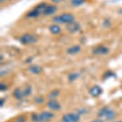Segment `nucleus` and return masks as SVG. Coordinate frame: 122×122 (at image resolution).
<instances>
[{"label":"nucleus","mask_w":122,"mask_h":122,"mask_svg":"<svg viewBox=\"0 0 122 122\" xmlns=\"http://www.w3.org/2000/svg\"><path fill=\"white\" fill-rule=\"evenodd\" d=\"M54 114L50 111H43L39 114H33L31 118L33 122H47L54 118Z\"/></svg>","instance_id":"nucleus-1"},{"label":"nucleus","mask_w":122,"mask_h":122,"mask_svg":"<svg viewBox=\"0 0 122 122\" xmlns=\"http://www.w3.org/2000/svg\"><path fill=\"white\" fill-rule=\"evenodd\" d=\"M53 22L58 24H70L75 21V17L72 14L65 13L60 15H56L52 18Z\"/></svg>","instance_id":"nucleus-2"},{"label":"nucleus","mask_w":122,"mask_h":122,"mask_svg":"<svg viewBox=\"0 0 122 122\" xmlns=\"http://www.w3.org/2000/svg\"><path fill=\"white\" fill-rule=\"evenodd\" d=\"M116 115V111L109 107H103L98 111V116L101 118H104L106 120H112L115 118Z\"/></svg>","instance_id":"nucleus-3"},{"label":"nucleus","mask_w":122,"mask_h":122,"mask_svg":"<svg viewBox=\"0 0 122 122\" xmlns=\"http://www.w3.org/2000/svg\"><path fill=\"white\" fill-rule=\"evenodd\" d=\"M48 6L46 3H41L38 4L35 8L30 10L27 14L26 16L29 18H36L41 15L44 14V10H46L47 6Z\"/></svg>","instance_id":"nucleus-4"},{"label":"nucleus","mask_w":122,"mask_h":122,"mask_svg":"<svg viewBox=\"0 0 122 122\" xmlns=\"http://www.w3.org/2000/svg\"><path fill=\"white\" fill-rule=\"evenodd\" d=\"M38 38L36 35L30 34V33H26L22 35L19 38V42L22 45H29V44H35L37 42Z\"/></svg>","instance_id":"nucleus-5"},{"label":"nucleus","mask_w":122,"mask_h":122,"mask_svg":"<svg viewBox=\"0 0 122 122\" xmlns=\"http://www.w3.org/2000/svg\"><path fill=\"white\" fill-rule=\"evenodd\" d=\"M81 120V115L77 112H69L63 116V122H79Z\"/></svg>","instance_id":"nucleus-6"},{"label":"nucleus","mask_w":122,"mask_h":122,"mask_svg":"<svg viewBox=\"0 0 122 122\" xmlns=\"http://www.w3.org/2000/svg\"><path fill=\"white\" fill-rule=\"evenodd\" d=\"M93 54L95 55H98V56H104L108 54L109 52V49L108 47H107L104 46H100L97 47L92 51Z\"/></svg>","instance_id":"nucleus-7"},{"label":"nucleus","mask_w":122,"mask_h":122,"mask_svg":"<svg viewBox=\"0 0 122 122\" xmlns=\"http://www.w3.org/2000/svg\"><path fill=\"white\" fill-rule=\"evenodd\" d=\"M81 29L80 24L77 22H73L66 25V30L72 33L78 32Z\"/></svg>","instance_id":"nucleus-8"},{"label":"nucleus","mask_w":122,"mask_h":122,"mask_svg":"<svg viewBox=\"0 0 122 122\" xmlns=\"http://www.w3.org/2000/svg\"><path fill=\"white\" fill-rule=\"evenodd\" d=\"M102 93V89L98 85L93 86L90 90V94L93 97H98Z\"/></svg>","instance_id":"nucleus-9"},{"label":"nucleus","mask_w":122,"mask_h":122,"mask_svg":"<svg viewBox=\"0 0 122 122\" xmlns=\"http://www.w3.org/2000/svg\"><path fill=\"white\" fill-rule=\"evenodd\" d=\"M47 107L52 111H58L61 108V106L56 100H50L47 102Z\"/></svg>","instance_id":"nucleus-10"},{"label":"nucleus","mask_w":122,"mask_h":122,"mask_svg":"<svg viewBox=\"0 0 122 122\" xmlns=\"http://www.w3.org/2000/svg\"><path fill=\"white\" fill-rule=\"evenodd\" d=\"M28 70H29V72H31V74L34 75H38L42 73L43 71V68L42 66L38 65H33L29 66Z\"/></svg>","instance_id":"nucleus-11"},{"label":"nucleus","mask_w":122,"mask_h":122,"mask_svg":"<svg viewBox=\"0 0 122 122\" xmlns=\"http://www.w3.org/2000/svg\"><path fill=\"white\" fill-rule=\"evenodd\" d=\"M81 47L79 45H74L73 46L70 47L69 48L67 49L66 52L67 54L70 55H75V54H78L79 52H81Z\"/></svg>","instance_id":"nucleus-12"},{"label":"nucleus","mask_w":122,"mask_h":122,"mask_svg":"<svg viewBox=\"0 0 122 122\" xmlns=\"http://www.w3.org/2000/svg\"><path fill=\"white\" fill-rule=\"evenodd\" d=\"M57 10H58V7L56 5H48L46 8V10H44L43 14L46 16H49L54 14L57 11Z\"/></svg>","instance_id":"nucleus-13"},{"label":"nucleus","mask_w":122,"mask_h":122,"mask_svg":"<svg viewBox=\"0 0 122 122\" xmlns=\"http://www.w3.org/2000/svg\"><path fill=\"white\" fill-rule=\"evenodd\" d=\"M49 31L53 35H58L61 32V28L57 24H52L49 27Z\"/></svg>","instance_id":"nucleus-14"},{"label":"nucleus","mask_w":122,"mask_h":122,"mask_svg":"<svg viewBox=\"0 0 122 122\" xmlns=\"http://www.w3.org/2000/svg\"><path fill=\"white\" fill-rule=\"evenodd\" d=\"M13 95H14V97L17 100H22V98L24 97V95H23V92H22V90H20V88H16L14 90Z\"/></svg>","instance_id":"nucleus-15"},{"label":"nucleus","mask_w":122,"mask_h":122,"mask_svg":"<svg viewBox=\"0 0 122 122\" xmlns=\"http://www.w3.org/2000/svg\"><path fill=\"white\" fill-rule=\"evenodd\" d=\"M80 77V74L77 72H72L70 73L68 76V80L69 82H74Z\"/></svg>","instance_id":"nucleus-16"},{"label":"nucleus","mask_w":122,"mask_h":122,"mask_svg":"<svg viewBox=\"0 0 122 122\" xmlns=\"http://www.w3.org/2000/svg\"><path fill=\"white\" fill-rule=\"evenodd\" d=\"M22 92H23V95H24V97H27L30 96L31 93H32L33 92V89L32 87L30 85H28V86H26L24 89L22 90Z\"/></svg>","instance_id":"nucleus-17"},{"label":"nucleus","mask_w":122,"mask_h":122,"mask_svg":"<svg viewBox=\"0 0 122 122\" xmlns=\"http://www.w3.org/2000/svg\"><path fill=\"white\" fill-rule=\"evenodd\" d=\"M60 95V91L58 90H54L48 95V98L50 100H55Z\"/></svg>","instance_id":"nucleus-18"},{"label":"nucleus","mask_w":122,"mask_h":122,"mask_svg":"<svg viewBox=\"0 0 122 122\" xmlns=\"http://www.w3.org/2000/svg\"><path fill=\"white\" fill-rule=\"evenodd\" d=\"M84 3H85L84 0H72L71 1V5L75 7L81 6L84 4Z\"/></svg>","instance_id":"nucleus-19"},{"label":"nucleus","mask_w":122,"mask_h":122,"mask_svg":"<svg viewBox=\"0 0 122 122\" xmlns=\"http://www.w3.org/2000/svg\"><path fill=\"white\" fill-rule=\"evenodd\" d=\"M34 102L36 104H42L45 102V99L43 97L36 96L34 98Z\"/></svg>","instance_id":"nucleus-20"},{"label":"nucleus","mask_w":122,"mask_h":122,"mask_svg":"<svg viewBox=\"0 0 122 122\" xmlns=\"http://www.w3.org/2000/svg\"><path fill=\"white\" fill-rule=\"evenodd\" d=\"M111 22L109 19H106L103 22V26L106 27V28H108V27L111 26Z\"/></svg>","instance_id":"nucleus-21"},{"label":"nucleus","mask_w":122,"mask_h":122,"mask_svg":"<svg viewBox=\"0 0 122 122\" xmlns=\"http://www.w3.org/2000/svg\"><path fill=\"white\" fill-rule=\"evenodd\" d=\"M88 112V110L86 108H81L78 110L77 113H78L79 114H80V115H82V114H86Z\"/></svg>","instance_id":"nucleus-22"},{"label":"nucleus","mask_w":122,"mask_h":122,"mask_svg":"<svg viewBox=\"0 0 122 122\" xmlns=\"http://www.w3.org/2000/svg\"><path fill=\"white\" fill-rule=\"evenodd\" d=\"M7 89H8V86L6 84L2 83V82L0 84V90L1 92H5L6 90H7Z\"/></svg>","instance_id":"nucleus-23"},{"label":"nucleus","mask_w":122,"mask_h":122,"mask_svg":"<svg viewBox=\"0 0 122 122\" xmlns=\"http://www.w3.org/2000/svg\"><path fill=\"white\" fill-rule=\"evenodd\" d=\"M115 74L113 73L111 71H108L106 73V76H105V77L106 79L109 78V77H115Z\"/></svg>","instance_id":"nucleus-24"},{"label":"nucleus","mask_w":122,"mask_h":122,"mask_svg":"<svg viewBox=\"0 0 122 122\" xmlns=\"http://www.w3.org/2000/svg\"><path fill=\"white\" fill-rule=\"evenodd\" d=\"M26 122V118L24 116H21L20 117L17 118L15 122Z\"/></svg>","instance_id":"nucleus-25"},{"label":"nucleus","mask_w":122,"mask_h":122,"mask_svg":"<svg viewBox=\"0 0 122 122\" xmlns=\"http://www.w3.org/2000/svg\"><path fill=\"white\" fill-rule=\"evenodd\" d=\"M32 61H33V58L32 57H30V58H28V59H26V61H25V62H26V63H30Z\"/></svg>","instance_id":"nucleus-26"},{"label":"nucleus","mask_w":122,"mask_h":122,"mask_svg":"<svg viewBox=\"0 0 122 122\" xmlns=\"http://www.w3.org/2000/svg\"><path fill=\"white\" fill-rule=\"evenodd\" d=\"M5 102V99H4V98H1V100H0V106H1V107H2L3 106V105H4Z\"/></svg>","instance_id":"nucleus-27"},{"label":"nucleus","mask_w":122,"mask_h":122,"mask_svg":"<svg viewBox=\"0 0 122 122\" xmlns=\"http://www.w3.org/2000/svg\"><path fill=\"white\" fill-rule=\"evenodd\" d=\"M104 122L102 120H100V119H97V120H93V122Z\"/></svg>","instance_id":"nucleus-28"},{"label":"nucleus","mask_w":122,"mask_h":122,"mask_svg":"<svg viewBox=\"0 0 122 122\" xmlns=\"http://www.w3.org/2000/svg\"><path fill=\"white\" fill-rule=\"evenodd\" d=\"M51 1L54 3H58V2H60V1H63V0H51Z\"/></svg>","instance_id":"nucleus-29"},{"label":"nucleus","mask_w":122,"mask_h":122,"mask_svg":"<svg viewBox=\"0 0 122 122\" xmlns=\"http://www.w3.org/2000/svg\"><path fill=\"white\" fill-rule=\"evenodd\" d=\"M5 1V0H0V1H1V3H3V2H4Z\"/></svg>","instance_id":"nucleus-30"},{"label":"nucleus","mask_w":122,"mask_h":122,"mask_svg":"<svg viewBox=\"0 0 122 122\" xmlns=\"http://www.w3.org/2000/svg\"><path fill=\"white\" fill-rule=\"evenodd\" d=\"M122 122V121H117V122Z\"/></svg>","instance_id":"nucleus-31"},{"label":"nucleus","mask_w":122,"mask_h":122,"mask_svg":"<svg viewBox=\"0 0 122 122\" xmlns=\"http://www.w3.org/2000/svg\"><path fill=\"white\" fill-rule=\"evenodd\" d=\"M8 1H11V0H8Z\"/></svg>","instance_id":"nucleus-32"}]
</instances>
